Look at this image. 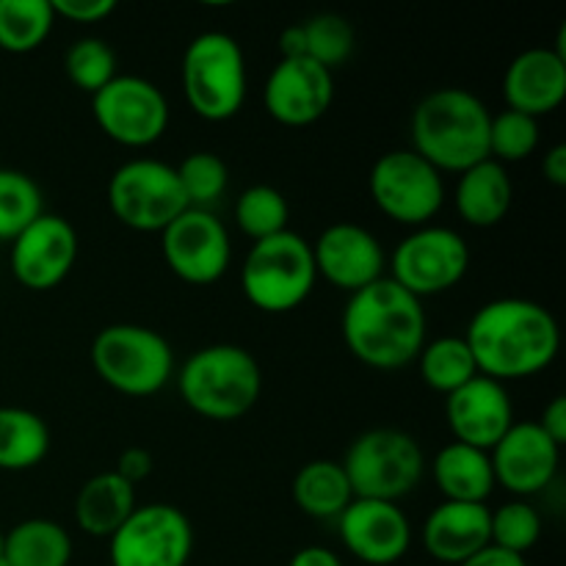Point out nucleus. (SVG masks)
Masks as SVG:
<instances>
[{"mask_svg":"<svg viewBox=\"0 0 566 566\" xmlns=\"http://www.w3.org/2000/svg\"><path fill=\"white\" fill-rule=\"evenodd\" d=\"M475 368L501 385L531 379L556 363L562 352V329L545 304L506 296L475 310L464 332Z\"/></svg>","mask_w":566,"mask_h":566,"instance_id":"f257e3e1","label":"nucleus"},{"mask_svg":"<svg viewBox=\"0 0 566 566\" xmlns=\"http://www.w3.org/2000/svg\"><path fill=\"white\" fill-rule=\"evenodd\" d=\"M343 343L357 363L374 370H401L426 346V310L420 298L381 276L352 293L340 318Z\"/></svg>","mask_w":566,"mask_h":566,"instance_id":"f03ea898","label":"nucleus"},{"mask_svg":"<svg viewBox=\"0 0 566 566\" xmlns=\"http://www.w3.org/2000/svg\"><path fill=\"white\" fill-rule=\"evenodd\" d=\"M492 114L470 88L446 86L412 111V147L440 175H462L490 158Z\"/></svg>","mask_w":566,"mask_h":566,"instance_id":"7ed1b4c3","label":"nucleus"},{"mask_svg":"<svg viewBox=\"0 0 566 566\" xmlns=\"http://www.w3.org/2000/svg\"><path fill=\"white\" fill-rule=\"evenodd\" d=\"M177 392L193 415L213 423L241 420L258 407L263 370L254 354L232 343L193 352L177 374Z\"/></svg>","mask_w":566,"mask_h":566,"instance_id":"20e7f679","label":"nucleus"},{"mask_svg":"<svg viewBox=\"0 0 566 566\" xmlns=\"http://www.w3.org/2000/svg\"><path fill=\"white\" fill-rule=\"evenodd\" d=\"M182 97L205 122H230L247 103V59L230 33L205 31L191 39L180 64Z\"/></svg>","mask_w":566,"mask_h":566,"instance_id":"39448f33","label":"nucleus"},{"mask_svg":"<svg viewBox=\"0 0 566 566\" xmlns=\"http://www.w3.org/2000/svg\"><path fill=\"white\" fill-rule=\"evenodd\" d=\"M88 357L99 381L127 398L158 396L175 376L171 343L149 326H105L94 335Z\"/></svg>","mask_w":566,"mask_h":566,"instance_id":"423d86ee","label":"nucleus"},{"mask_svg":"<svg viewBox=\"0 0 566 566\" xmlns=\"http://www.w3.org/2000/svg\"><path fill=\"white\" fill-rule=\"evenodd\" d=\"M313 247L307 238L285 230L274 238L252 243L241 263V291L254 310L265 315H285L302 307L313 293Z\"/></svg>","mask_w":566,"mask_h":566,"instance_id":"0eeeda50","label":"nucleus"},{"mask_svg":"<svg viewBox=\"0 0 566 566\" xmlns=\"http://www.w3.org/2000/svg\"><path fill=\"white\" fill-rule=\"evenodd\" d=\"M340 464L354 497L363 501H403L418 490L426 473L423 448L401 429L363 431Z\"/></svg>","mask_w":566,"mask_h":566,"instance_id":"6e6552de","label":"nucleus"},{"mask_svg":"<svg viewBox=\"0 0 566 566\" xmlns=\"http://www.w3.org/2000/svg\"><path fill=\"white\" fill-rule=\"evenodd\" d=\"M108 208L127 230L160 235L182 210H188V199L175 166L155 158H133L111 175Z\"/></svg>","mask_w":566,"mask_h":566,"instance_id":"1a4fd4ad","label":"nucleus"},{"mask_svg":"<svg viewBox=\"0 0 566 566\" xmlns=\"http://www.w3.org/2000/svg\"><path fill=\"white\" fill-rule=\"evenodd\" d=\"M368 191L381 216L412 230L431 224L446 205L442 175L409 147L376 158Z\"/></svg>","mask_w":566,"mask_h":566,"instance_id":"9d476101","label":"nucleus"},{"mask_svg":"<svg viewBox=\"0 0 566 566\" xmlns=\"http://www.w3.org/2000/svg\"><path fill=\"white\" fill-rule=\"evenodd\" d=\"M470 269V247L457 230L426 224L398 241L390 254V280L415 298L453 291Z\"/></svg>","mask_w":566,"mask_h":566,"instance_id":"9b49d317","label":"nucleus"},{"mask_svg":"<svg viewBox=\"0 0 566 566\" xmlns=\"http://www.w3.org/2000/svg\"><path fill=\"white\" fill-rule=\"evenodd\" d=\"M92 116L99 130L127 149H147L160 142L171 111L166 94L138 75H116L92 94Z\"/></svg>","mask_w":566,"mask_h":566,"instance_id":"f8f14e48","label":"nucleus"},{"mask_svg":"<svg viewBox=\"0 0 566 566\" xmlns=\"http://www.w3.org/2000/svg\"><path fill=\"white\" fill-rule=\"evenodd\" d=\"M193 525L171 503H144L108 539L111 566H188Z\"/></svg>","mask_w":566,"mask_h":566,"instance_id":"ddd939ff","label":"nucleus"},{"mask_svg":"<svg viewBox=\"0 0 566 566\" xmlns=\"http://www.w3.org/2000/svg\"><path fill=\"white\" fill-rule=\"evenodd\" d=\"M160 254L177 280L213 285L232 265L230 230L210 210L188 208L160 232Z\"/></svg>","mask_w":566,"mask_h":566,"instance_id":"4468645a","label":"nucleus"},{"mask_svg":"<svg viewBox=\"0 0 566 566\" xmlns=\"http://www.w3.org/2000/svg\"><path fill=\"white\" fill-rule=\"evenodd\" d=\"M81 241L77 230L55 213H42L11 241L9 265L14 280L33 293L59 287L75 269Z\"/></svg>","mask_w":566,"mask_h":566,"instance_id":"2eb2a0df","label":"nucleus"},{"mask_svg":"<svg viewBox=\"0 0 566 566\" xmlns=\"http://www.w3.org/2000/svg\"><path fill=\"white\" fill-rule=\"evenodd\" d=\"M313 247L315 274L335 291L357 293L385 276L387 252L379 238L357 221H335L326 227Z\"/></svg>","mask_w":566,"mask_h":566,"instance_id":"dca6fc26","label":"nucleus"},{"mask_svg":"<svg viewBox=\"0 0 566 566\" xmlns=\"http://www.w3.org/2000/svg\"><path fill=\"white\" fill-rule=\"evenodd\" d=\"M335 99V77L313 59H280L263 86V108L276 125L310 127Z\"/></svg>","mask_w":566,"mask_h":566,"instance_id":"f3484780","label":"nucleus"},{"mask_svg":"<svg viewBox=\"0 0 566 566\" xmlns=\"http://www.w3.org/2000/svg\"><path fill=\"white\" fill-rule=\"evenodd\" d=\"M495 484L525 501L553 484L562 464V448L542 431L536 420H514L512 429L490 451Z\"/></svg>","mask_w":566,"mask_h":566,"instance_id":"a211bd4d","label":"nucleus"},{"mask_svg":"<svg viewBox=\"0 0 566 566\" xmlns=\"http://www.w3.org/2000/svg\"><path fill=\"white\" fill-rule=\"evenodd\" d=\"M340 542L357 562L392 566L412 547V523L398 503L354 497L337 517Z\"/></svg>","mask_w":566,"mask_h":566,"instance_id":"6ab92c4d","label":"nucleus"},{"mask_svg":"<svg viewBox=\"0 0 566 566\" xmlns=\"http://www.w3.org/2000/svg\"><path fill=\"white\" fill-rule=\"evenodd\" d=\"M446 423L453 442L490 453L514 426V407L506 385L481 374L470 379L446 396Z\"/></svg>","mask_w":566,"mask_h":566,"instance_id":"aec40b11","label":"nucleus"},{"mask_svg":"<svg viewBox=\"0 0 566 566\" xmlns=\"http://www.w3.org/2000/svg\"><path fill=\"white\" fill-rule=\"evenodd\" d=\"M503 99L509 111L542 119L566 99V59L553 48H528L509 64L503 75Z\"/></svg>","mask_w":566,"mask_h":566,"instance_id":"412c9836","label":"nucleus"},{"mask_svg":"<svg viewBox=\"0 0 566 566\" xmlns=\"http://www.w3.org/2000/svg\"><path fill=\"white\" fill-rule=\"evenodd\" d=\"M490 512L486 503L442 501L420 528L423 551L440 564H464L490 545Z\"/></svg>","mask_w":566,"mask_h":566,"instance_id":"4be33fe9","label":"nucleus"},{"mask_svg":"<svg viewBox=\"0 0 566 566\" xmlns=\"http://www.w3.org/2000/svg\"><path fill=\"white\" fill-rule=\"evenodd\" d=\"M457 213L475 230H492L509 216L514 202V186L506 166L486 158L473 169L462 171L457 182Z\"/></svg>","mask_w":566,"mask_h":566,"instance_id":"5701e85b","label":"nucleus"},{"mask_svg":"<svg viewBox=\"0 0 566 566\" xmlns=\"http://www.w3.org/2000/svg\"><path fill=\"white\" fill-rule=\"evenodd\" d=\"M136 486L114 470L97 473L77 490L75 523L92 539H111L127 517L136 512Z\"/></svg>","mask_w":566,"mask_h":566,"instance_id":"b1692460","label":"nucleus"},{"mask_svg":"<svg viewBox=\"0 0 566 566\" xmlns=\"http://www.w3.org/2000/svg\"><path fill=\"white\" fill-rule=\"evenodd\" d=\"M434 484L442 501L486 503L497 486L490 453L462 442H448L434 457Z\"/></svg>","mask_w":566,"mask_h":566,"instance_id":"393cba45","label":"nucleus"},{"mask_svg":"<svg viewBox=\"0 0 566 566\" xmlns=\"http://www.w3.org/2000/svg\"><path fill=\"white\" fill-rule=\"evenodd\" d=\"M291 497L302 514L313 520H337L354 501L346 470L335 459H313L293 475Z\"/></svg>","mask_w":566,"mask_h":566,"instance_id":"a878e982","label":"nucleus"},{"mask_svg":"<svg viewBox=\"0 0 566 566\" xmlns=\"http://www.w3.org/2000/svg\"><path fill=\"white\" fill-rule=\"evenodd\" d=\"M72 536L64 525L44 517H31L17 523L6 534V566H70Z\"/></svg>","mask_w":566,"mask_h":566,"instance_id":"bb28decb","label":"nucleus"},{"mask_svg":"<svg viewBox=\"0 0 566 566\" xmlns=\"http://www.w3.org/2000/svg\"><path fill=\"white\" fill-rule=\"evenodd\" d=\"M50 453V429L36 412L0 407V470L25 473L39 468Z\"/></svg>","mask_w":566,"mask_h":566,"instance_id":"cd10ccee","label":"nucleus"},{"mask_svg":"<svg viewBox=\"0 0 566 566\" xmlns=\"http://www.w3.org/2000/svg\"><path fill=\"white\" fill-rule=\"evenodd\" d=\"M415 363H418L423 385L429 390L440 392V396H451L453 390H459V387H464L470 379L479 376L468 343H464V337L457 335H442L431 343L426 340Z\"/></svg>","mask_w":566,"mask_h":566,"instance_id":"c85d7f7f","label":"nucleus"},{"mask_svg":"<svg viewBox=\"0 0 566 566\" xmlns=\"http://www.w3.org/2000/svg\"><path fill=\"white\" fill-rule=\"evenodd\" d=\"M55 11L50 0H0V50L28 55L53 33Z\"/></svg>","mask_w":566,"mask_h":566,"instance_id":"c756f323","label":"nucleus"},{"mask_svg":"<svg viewBox=\"0 0 566 566\" xmlns=\"http://www.w3.org/2000/svg\"><path fill=\"white\" fill-rule=\"evenodd\" d=\"M291 208L280 188L274 186H249L235 199V224L252 243L274 238L287 230Z\"/></svg>","mask_w":566,"mask_h":566,"instance_id":"7c9ffc66","label":"nucleus"},{"mask_svg":"<svg viewBox=\"0 0 566 566\" xmlns=\"http://www.w3.org/2000/svg\"><path fill=\"white\" fill-rule=\"evenodd\" d=\"M44 213L42 188L31 175L0 169V241H14Z\"/></svg>","mask_w":566,"mask_h":566,"instance_id":"2f4dec72","label":"nucleus"},{"mask_svg":"<svg viewBox=\"0 0 566 566\" xmlns=\"http://www.w3.org/2000/svg\"><path fill=\"white\" fill-rule=\"evenodd\" d=\"M175 171L188 199V208L208 210L210 205L224 197L227 186H230V169H227L224 160L216 153H205V149L186 155L175 166Z\"/></svg>","mask_w":566,"mask_h":566,"instance_id":"473e14b6","label":"nucleus"},{"mask_svg":"<svg viewBox=\"0 0 566 566\" xmlns=\"http://www.w3.org/2000/svg\"><path fill=\"white\" fill-rule=\"evenodd\" d=\"M304 28V53L307 59H313L315 64H321L324 70H337V66L346 64L354 53V28L346 17L324 14L310 17L307 22H302Z\"/></svg>","mask_w":566,"mask_h":566,"instance_id":"72a5a7b5","label":"nucleus"},{"mask_svg":"<svg viewBox=\"0 0 566 566\" xmlns=\"http://www.w3.org/2000/svg\"><path fill=\"white\" fill-rule=\"evenodd\" d=\"M64 70L72 86L86 94H97L116 77V53L105 39L83 36L66 50Z\"/></svg>","mask_w":566,"mask_h":566,"instance_id":"f704fd0d","label":"nucleus"},{"mask_svg":"<svg viewBox=\"0 0 566 566\" xmlns=\"http://www.w3.org/2000/svg\"><path fill=\"white\" fill-rule=\"evenodd\" d=\"M542 539V514L528 501H509L490 512V545L525 556Z\"/></svg>","mask_w":566,"mask_h":566,"instance_id":"c9c22d12","label":"nucleus"},{"mask_svg":"<svg viewBox=\"0 0 566 566\" xmlns=\"http://www.w3.org/2000/svg\"><path fill=\"white\" fill-rule=\"evenodd\" d=\"M539 119L506 108L490 122V158L503 166L520 164L539 149Z\"/></svg>","mask_w":566,"mask_h":566,"instance_id":"e433bc0d","label":"nucleus"},{"mask_svg":"<svg viewBox=\"0 0 566 566\" xmlns=\"http://www.w3.org/2000/svg\"><path fill=\"white\" fill-rule=\"evenodd\" d=\"M55 20L75 22V25H94L105 22L116 11V0H50Z\"/></svg>","mask_w":566,"mask_h":566,"instance_id":"4c0bfd02","label":"nucleus"},{"mask_svg":"<svg viewBox=\"0 0 566 566\" xmlns=\"http://www.w3.org/2000/svg\"><path fill=\"white\" fill-rule=\"evenodd\" d=\"M114 473L122 475L127 484H142V481L149 479V473H153V453H149L147 448L138 446L125 448V451L119 453V459H116Z\"/></svg>","mask_w":566,"mask_h":566,"instance_id":"58836bf2","label":"nucleus"},{"mask_svg":"<svg viewBox=\"0 0 566 566\" xmlns=\"http://www.w3.org/2000/svg\"><path fill=\"white\" fill-rule=\"evenodd\" d=\"M536 423L542 426V431H545L558 448H564L566 446V398L564 396L553 398Z\"/></svg>","mask_w":566,"mask_h":566,"instance_id":"ea45409f","label":"nucleus"},{"mask_svg":"<svg viewBox=\"0 0 566 566\" xmlns=\"http://www.w3.org/2000/svg\"><path fill=\"white\" fill-rule=\"evenodd\" d=\"M542 175L551 186L564 188L566 186V144H553L542 158Z\"/></svg>","mask_w":566,"mask_h":566,"instance_id":"a19ab883","label":"nucleus"},{"mask_svg":"<svg viewBox=\"0 0 566 566\" xmlns=\"http://www.w3.org/2000/svg\"><path fill=\"white\" fill-rule=\"evenodd\" d=\"M459 566H528V562H525V556H517V553H509L495 545H486L484 551H479L473 558H468V562Z\"/></svg>","mask_w":566,"mask_h":566,"instance_id":"79ce46f5","label":"nucleus"},{"mask_svg":"<svg viewBox=\"0 0 566 566\" xmlns=\"http://www.w3.org/2000/svg\"><path fill=\"white\" fill-rule=\"evenodd\" d=\"M287 566H343V562L335 551H329V547L310 545L293 553V558L287 562Z\"/></svg>","mask_w":566,"mask_h":566,"instance_id":"37998d69","label":"nucleus"},{"mask_svg":"<svg viewBox=\"0 0 566 566\" xmlns=\"http://www.w3.org/2000/svg\"><path fill=\"white\" fill-rule=\"evenodd\" d=\"M280 50H282V59H307L304 53V28L302 22L296 25H287L285 31L280 33Z\"/></svg>","mask_w":566,"mask_h":566,"instance_id":"c03bdc74","label":"nucleus"},{"mask_svg":"<svg viewBox=\"0 0 566 566\" xmlns=\"http://www.w3.org/2000/svg\"><path fill=\"white\" fill-rule=\"evenodd\" d=\"M3 542H6V534L0 531V564H3Z\"/></svg>","mask_w":566,"mask_h":566,"instance_id":"a18cd8bd","label":"nucleus"},{"mask_svg":"<svg viewBox=\"0 0 566 566\" xmlns=\"http://www.w3.org/2000/svg\"><path fill=\"white\" fill-rule=\"evenodd\" d=\"M0 566H6V564H0Z\"/></svg>","mask_w":566,"mask_h":566,"instance_id":"49530a36","label":"nucleus"}]
</instances>
